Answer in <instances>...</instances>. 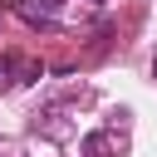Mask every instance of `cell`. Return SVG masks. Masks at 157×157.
Returning <instances> with one entry per match:
<instances>
[{
	"instance_id": "obj_1",
	"label": "cell",
	"mask_w": 157,
	"mask_h": 157,
	"mask_svg": "<svg viewBox=\"0 0 157 157\" xmlns=\"http://www.w3.org/2000/svg\"><path fill=\"white\" fill-rule=\"evenodd\" d=\"M78 157H113V132H88L78 142Z\"/></svg>"
},
{
	"instance_id": "obj_2",
	"label": "cell",
	"mask_w": 157,
	"mask_h": 157,
	"mask_svg": "<svg viewBox=\"0 0 157 157\" xmlns=\"http://www.w3.org/2000/svg\"><path fill=\"white\" fill-rule=\"evenodd\" d=\"M0 64L15 74V83H34V78H39V64H29V59H20V54H5Z\"/></svg>"
},
{
	"instance_id": "obj_3",
	"label": "cell",
	"mask_w": 157,
	"mask_h": 157,
	"mask_svg": "<svg viewBox=\"0 0 157 157\" xmlns=\"http://www.w3.org/2000/svg\"><path fill=\"white\" fill-rule=\"evenodd\" d=\"M0 5H15V10H20V5H25V0H0Z\"/></svg>"
},
{
	"instance_id": "obj_4",
	"label": "cell",
	"mask_w": 157,
	"mask_h": 157,
	"mask_svg": "<svg viewBox=\"0 0 157 157\" xmlns=\"http://www.w3.org/2000/svg\"><path fill=\"white\" fill-rule=\"evenodd\" d=\"M152 78H157V54H152Z\"/></svg>"
},
{
	"instance_id": "obj_5",
	"label": "cell",
	"mask_w": 157,
	"mask_h": 157,
	"mask_svg": "<svg viewBox=\"0 0 157 157\" xmlns=\"http://www.w3.org/2000/svg\"><path fill=\"white\" fill-rule=\"evenodd\" d=\"M93 5H103V0H93Z\"/></svg>"
}]
</instances>
